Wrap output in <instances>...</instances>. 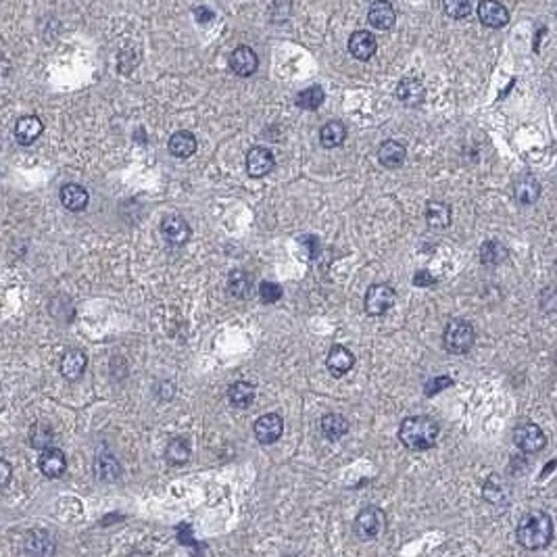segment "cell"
Wrapping results in <instances>:
<instances>
[{
	"instance_id": "7c38bea8",
	"label": "cell",
	"mask_w": 557,
	"mask_h": 557,
	"mask_svg": "<svg viewBox=\"0 0 557 557\" xmlns=\"http://www.w3.org/2000/svg\"><path fill=\"white\" fill-rule=\"evenodd\" d=\"M230 67H232V71L236 76L249 78L259 67V56H257V53L252 51L251 46H238L230 55Z\"/></svg>"
},
{
	"instance_id": "e0dca14e",
	"label": "cell",
	"mask_w": 557,
	"mask_h": 557,
	"mask_svg": "<svg viewBox=\"0 0 557 557\" xmlns=\"http://www.w3.org/2000/svg\"><path fill=\"white\" fill-rule=\"evenodd\" d=\"M397 98L405 105V107H419L426 98V90L419 80L416 78H403L397 86Z\"/></svg>"
},
{
	"instance_id": "484cf974",
	"label": "cell",
	"mask_w": 557,
	"mask_h": 557,
	"mask_svg": "<svg viewBox=\"0 0 557 557\" xmlns=\"http://www.w3.org/2000/svg\"><path fill=\"white\" fill-rule=\"evenodd\" d=\"M426 222L432 230H445L451 225V207L443 200H430L426 207Z\"/></svg>"
},
{
	"instance_id": "f35d334b",
	"label": "cell",
	"mask_w": 557,
	"mask_h": 557,
	"mask_svg": "<svg viewBox=\"0 0 557 557\" xmlns=\"http://www.w3.org/2000/svg\"><path fill=\"white\" fill-rule=\"evenodd\" d=\"M0 468H2V480H0V486L6 489V484H9V480H11V464H9L6 459H2V461H0Z\"/></svg>"
},
{
	"instance_id": "3957f363",
	"label": "cell",
	"mask_w": 557,
	"mask_h": 557,
	"mask_svg": "<svg viewBox=\"0 0 557 557\" xmlns=\"http://www.w3.org/2000/svg\"><path fill=\"white\" fill-rule=\"evenodd\" d=\"M476 332L474 326L468 320H451L446 324L445 332H443V344L449 353L453 355H464L474 347Z\"/></svg>"
},
{
	"instance_id": "4316f807",
	"label": "cell",
	"mask_w": 557,
	"mask_h": 557,
	"mask_svg": "<svg viewBox=\"0 0 557 557\" xmlns=\"http://www.w3.org/2000/svg\"><path fill=\"white\" fill-rule=\"evenodd\" d=\"M94 474H96V478L103 480V482H113V480L119 478L121 466H119V461H117L113 455L101 453V455L94 457Z\"/></svg>"
},
{
	"instance_id": "d590c367",
	"label": "cell",
	"mask_w": 557,
	"mask_h": 557,
	"mask_svg": "<svg viewBox=\"0 0 557 557\" xmlns=\"http://www.w3.org/2000/svg\"><path fill=\"white\" fill-rule=\"evenodd\" d=\"M282 295H284V290H282V286L276 284V282H261V284H259V297H261V301L267 303V305L278 303L280 299H282Z\"/></svg>"
},
{
	"instance_id": "f546056e",
	"label": "cell",
	"mask_w": 557,
	"mask_h": 557,
	"mask_svg": "<svg viewBox=\"0 0 557 557\" xmlns=\"http://www.w3.org/2000/svg\"><path fill=\"white\" fill-rule=\"evenodd\" d=\"M347 140V128L340 121H328L320 130V142L326 148H338Z\"/></svg>"
},
{
	"instance_id": "cb8c5ba5",
	"label": "cell",
	"mask_w": 557,
	"mask_h": 557,
	"mask_svg": "<svg viewBox=\"0 0 557 557\" xmlns=\"http://www.w3.org/2000/svg\"><path fill=\"white\" fill-rule=\"evenodd\" d=\"M484 499L493 505H507L511 501V486L501 476L493 474L484 484Z\"/></svg>"
},
{
	"instance_id": "7a4b0ae2",
	"label": "cell",
	"mask_w": 557,
	"mask_h": 557,
	"mask_svg": "<svg viewBox=\"0 0 557 557\" xmlns=\"http://www.w3.org/2000/svg\"><path fill=\"white\" fill-rule=\"evenodd\" d=\"M439 424L428 416H412L401 421L399 441L412 451H426L436 445Z\"/></svg>"
},
{
	"instance_id": "603a6c76",
	"label": "cell",
	"mask_w": 557,
	"mask_h": 557,
	"mask_svg": "<svg viewBox=\"0 0 557 557\" xmlns=\"http://www.w3.org/2000/svg\"><path fill=\"white\" fill-rule=\"evenodd\" d=\"M86 365H88V357H86L84 351L69 349L61 359V374H63L65 380H78L86 372Z\"/></svg>"
},
{
	"instance_id": "d4e9b609",
	"label": "cell",
	"mask_w": 557,
	"mask_h": 557,
	"mask_svg": "<svg viewBox=\"0 0 557 557\" xmlns=\"http://www.w3.org/2000/svg\"><path fill=\"white\" fill-rule=\"evenodd\" d=\"M228 290L234 299H249L252 295V276L245 270H234L228 276Z\"/></svg>"
},
{
	"instance_id": "2e32d148",
	"label": "cell",
	"mask_w": 557,
	"mask_h": 557,
	"mask_svg": "<svg viewBox=\"0 0 557 557\" xmlns=\"http://www.w3.org/2000/svg\"><path fill=\"white\" fill-rule=\"evenodd\" d=\"M326 365H328V369H330L332 376L340 378V376H344L347 372L353 369V365H355V355H353L347 347H342V344H334V347L328 351Z\"/></svg>"
},
{
	"instance_id": "6da1fadb",
	"label": "cell",
	"mask_w": 557,
	"mask_h": 557,
	"mask_svg": "<svg viewBox=\"0 0 557 557\" xmlns=\"http://www.w3.org/2000/svg\"><path fill=\"white\" fill-rule=\"evenodd\" d=\"M516 538L528 551H536V549L547 547L551 543V538H553V520H551V516H547L545 511L526 513L520 520V524H518Z\"/></svg>"
},
{
	"instance_id": "8fae6325",
	"label": "cell",
	"mask_w": 557,
	"mask_h": 557,
	"mask_svg": "<svg viewBox=\"0 0 557 557\" xmlns=\"http://www.w3.org/2000/svg\"><path fill=\"white\" fill-rule=\"evenodd\" d=\"M38 468L46 478H61L67 472V457L61 449L48 446L42 451L40 459H38Z\"/></svg>"
},
{
	"instance_id": "8992f818",
	"label": "cell",
	"mask_w": 557,
	"mask_h": 557,
	"mask_svg": "<svg viewBox=\"0 0 557 557\" xmlns=\"http://www.w3.org/2000/svg\"><path fill=\"white\" fill-rule=\"evenodd\" d=\"M513 443L524 453H538L547 445V436L536 424L526 421V424H520L513 430Z\"/></svg>"
},
{
	"instance_id": "9a60e30c",
	"label": "cell",
	"mask_w": 557,
	"mask_h": 557,
	"mask_svg": "<svg viewBox=\"0 0 557 557\" xmlns=\"http://www.w3.org/2000/svg\"><path fill=\"white\" fill-rule=\"evenodd\" d=\"M42 132H44V126H42V121H40L36 115H24V117H19L17 123H15V140H17L21 146L34 144L36 140L40 138Z\"/></svg>"
},
{
	"instance_id": "277c9868",
	"label": "cell",
	"mask_w": 557,
	"mask_h": 557,
	"mask_svg": "<svg viewBox=\"0 0 557 557\" xmlns=\"http://www.w3.org/2000/svg\"><path fill=\"white\" fill-rule=\"evenodd\" d=\"M384 526H387V516L380 507H374V505L363 507L355 518V532L363 541L376 538L384 530Z\"/></svg>"
},
{
	"instance_id": "5b68a950",
	"label": "cell",
	"mask_w": 557,
	"mask_h": 557,
	"mask_svg": "<svg viewBox=\"0 0 557 557\" xmlns=\"http://www.w3.org/2000/svg\"><path fill=\"white\" fill-rule=\"evenodd\" d=\"M394 305V290L389 284H372L365 292L363 307L367 315H384Z\"/></svg>"
},
{
	"instance_id": "836d02e7",
	"label": "cell",
	"mask_w": 557,
	"mask_h": 557,
	"mask_svg": "<svg viewBox=\"0 0 557 557\" xmlns=\"http://www.w3.org/2000/svg\"><path fill=\"white\" fill-rule=\"evenodd\" d=\"M507 257V249L503 247L499 240H486L480 247V261L482 265H499Z\"/></svg>"
},
{
	"instance_id": "1f68e13d",
	"label": "cell",
	"mask_w": 557,
	"mask_h": 557,
	"mask_svg": "<svg viewBox=\"0 0 557 557\" xmlns=\"http://www.w3.org/2000/svg\"><path fill=\"white\" fill-rule=\"evenodd\" d=\"M53 443H55V432L46 421H38L29 428V445L34 449L44 451V449L53 446Z\"/></svg>"
},
{
	"instance_id": "ffe728a7",
	"label": "cell",
	"mask_w": 557,
	"mask_h": 557,
	"mask_svg": "<svg viewBox=\"0 0 557 557\" xmlns=\"http://www.w3.org/2000/svg\"><path fill=\"white\" fill-rule=\"evenodd\" d=\"M24 547H26V553L29 556H53L55 553V543H53V536L44 530H29L26 534V541H24Z\"/></svg>"
},
{
	"instance_id": "44dd1931",
	"label": "cell",
	"mask_w": 557,
	"mask_h": 557,
	"mask_svg": "<svg viewBox=\"0 0 557 557\" xmlns=\"http://www.w3.org/2000/svg\"><path fill=\"white\" fill-rule=\"evenodd\" d=\"M407 159V148L405 144L397 140H387L378 148V161L387 169H399Z\"/></svg>"
},
{
	"instance_id": "ac0fdd59",
	"label": "cell",
	"mask_w": 557,
	"mask_h": 557,
	"mask_svg": "<svg viewBox=\"0 0 557 557\" xmlns=\"http://www.w3.org/2000/svg\"><path fill=\"white\" fill-rule=\"evenodd\" d=\"M90 203V195L86 190L82 184H65L61 188V205L67 209V211H73V213H80L84 211Z\"/></svg>"
},
{
	"instance_id": "9c48e42d",
	"label": "cell",
	"mask_w": 557,
	"mask_h": 557,
	"mask_svg": "<svg viewBox=\"0 0 557 557\" xmlns=\"http://www.w3.org/2000/svg\"><path fill=\"white\" fill-rule=\"evenodd\" d=\"M478 19L484 28L501 29L509 21V11L497 0H482L478 4Z\"/></svg>"
},
{
	"instance_id": "8d00e7d4",
	"label": "cell",
	"mask_w": 557,
	"mask_h": 557,
	"mask_svg": "<svg viewBox=\"0 0 557 557\" xmlns=\"http://www.w3.org/2000/svg\"><path fill=\"white\" fill-rule=\"evenodd\" d=\"M449 387H453V378H449V376H439V378H434V380H430V382L426 384V397H432V394H436V392H441V390L449 389Z\"/></svg>"
},
{
	"instance_id": "e575fe53",
	"label": "cell",
	"mask_w": 557,
	"mask_h": 557,
	"mask_svg": "<svg viewBox=\"0 0 557 557\" xmlns=\"http://www.w3.org/2000/svg\"><path fill=\"white\" fill-rule=\"evenodd\" d=\"M443 11L451 19H466L472 11L470 0H443Z\"/></svg>"
},
{
	"instance_id": "7402d4cb",
	"label": "cell",
	"mask_w": 557,
	"mask_h": 557,
	"mask_svg": "<svg viewBox=\"0 0 557 557\" xmlns=\"http://www.w3.org/2000/svg\"><path fill=\"white\" fill-rule=\"evenodd\" d=\"M169 153L175 157V159H188L193 157L198 148V142H196L195 134L188 132V130H180L175 134H171V138L168 142Z\"/></svg>"
},
{
	"instance_id": "d6a6232c",
	"label": "cell",
	"mask_w": 557,
	"mask_h": 557,
	"mask_svg": "<svg viewBox=\"0 0 557 557\" xmlns=\"http://www.w3.org/2000/svg\"><path fill=\"white\" fill-rule=\"evenodd\" d=\"M326 101V94H324V88L322 86H309L303 92L297 94V107L301 109H307V111H315L324 105Z\"/></svg>"
},
{
	"instance_id": "5bb4252c",
	"label": "cell",
	"mask_w": 557,
	"mask_h": 557,
	"mask_svg": "<svg viewBox=\"0 0 557 557\" xmlns=\"http://www.w3.org/2000/svg\"><path fill=\"white\" fill-rule=\"evenodd\" d=\"M367 21L380 31H387V29L394 28V21H397V15H394V9L390 4L389 0H376L372 2L369 11H367Z\"/></svg>"
},
{
	"instance_id": "d6986e66",
	"label": "cell",
	"mask_w": 557,
	"mask_h": 557,
	"mask_svg": "<svg viewBox=\"0 0 557 557\" xmlns=\"http://www.w3.org/2000/svg\"><path fill=\"white\" fill-rule=\"evenodd\" d=\"M513 196L520 205H534L541 196V182L532 173H522L513 184Z\"/></svg>"
},
{
	"instance_id": "74e56055",
	"label": "cell",
	"mask_w": 557,
	"mask_h": 557,
	"mask_svg": "<svg viewBox=\"0 0 557 557\" xmlns=\"http://www.w3.org/2000/svg\"><path fill=\"white\" fill-rule=\"evenodd\" d=\"M434 282H436V278L430 276V272H426V270H424V272H418V274L414 276V284H416V286H432Z\"/></svg>"
},
{
	"instance_id": "52a82bcc",
	"label": "cell",
	"mask_w": 557,
	"mask_h": 557,
	"mask_svg": "<svg viewBox=\"0 0 557 557\" xmlns=\"http://www.w3.org/2000/svg\"><path fill=\"white\" fill-rule=\"evenodd\" d=\"M161 232H163V238L173 247H184L190 240V236H193V230H190L188 222L182 215H175V213L163 218Z\"/></svg>"
},
{
	"instance_id": "4dcf8cb0",
	"label": "cell",
	"mask_w": 557,
	"mask_h": 557,
	"mask_svg": "<svg viewBox=\"0 0 557 557\" xmlns=\"http://www.w3.org/2000/svg\"><path fill=\"white\" fill-rule=\"evenodd\" d=\"M228 399H230V403L234 405V407H240V409H245V407H249L252 401H255V387L249 384V382H234L230 389H228Z\"/></svg>"
},
{
	"instance_id": "30bf717a",
	"label": "cell",
	"mask_w": 557,
	"mask_h": 557,
	"mask_svg": "<svg viewBox=\"0 0 557 557\" xmlns=\"http://www.w3.org/2000/svg\"><path fill=\"white\" fill-rule=\"evenodd\" d=\"M276 168V157L272 150L263 148V146H252L247 153V171L251 178H263L267 173H272Z\"/></svg>"
},
{
	"instance_id": "4fadbf2b",
	"label": "cell",
	"mask_w": 557,
	"mask_h": 557,
	"mask_svg": "<svg viewBox=\"0 0 557 557\" xmlns=\"http://www.w3.org/2000/svg\"><path fill=\"white\" fill-rule=\"evenodd\" d=\"M349 51H351V55L355 56L357 61H369L372 56L376 55V51H378V42H376V38H374L369 31L357 29V31L351 34V38H349Z\"/></svg>"
},
{
	"instance_id": "ba28073f",
	"label": "cell",
	"mask_w": 557,
	"mask_h": 557,
	"mask_svg": "<svg viewBox=\"0 0 557 557\" xmlns=\"http://www.w3.org/2000/svg\"><path fill=\"white\" fill-rule=\"evenodd\" d=\"M255 436L261 445H274L284 434V419L278 414H265L255 421Z\"/></svg>"
},
{
	"instance_id": "83f0119b",
	"label": "cell",
	"mask_w": 557,
	"mask_h": 557,
	"mask_svg": "<svg viewBox=\"0 0 557 557\" xmlns=\"http://www.w3.org/2000/svg\"><path fill=\"white\" fill-rule=\"evenodd\" d=\"M320 424H322V432H324V436H326L328 441L342 439V436L349 432V428H351L349 419L344 418V416H340V414H326Z\"/></svg>"
},
{
	"instance_id": "f1b7e54d",
	"label": "cell",
	"mask_w": 557,
	"mask_h": 557,
	"mask_svg": "<svg viewBox=\"0 0 557 557\" xmlns=\"http://www.w3.org/2000/svg\"><path fill=\"white\" fill-rule=\"evenodd\" d=\"M190 455H193V445L184 436L173 439L168 445V449H165V459L171 466H184L190 459Z\"/></svg>"
}]
</instances>
